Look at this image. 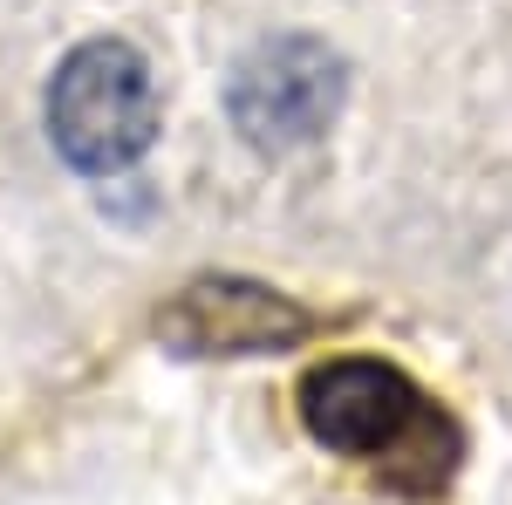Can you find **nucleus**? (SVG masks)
Wrapping results in <instances>:
<instances>
[{"instance_id": "1", "label": "nucleus", "mask_w": 512, "mask_h": 505, "mask_svg": "<svg viewBox=\"0 0 512 505\" xmlns=\"http://www.w3.org/2000/svg\"><path fill=\"white\" fill-rule=\"evenodd\" d=\"M301 417L315 430V444L342 451V458H369L383 465L396 485H417L431 492L451 478V458H458V437L444 417H431V403L396 376L390 362H328L308 376L301 389Z\"/></svg>"}, {"instance_id": "2", "label": "nucleus", "mask_w": 512, "mask_h": 505, "mask_svg": "<svg viewBox=\"0 0 512 505\" xmlns=\"http://www.w3.org/2000/svg\"><path fill=\"white\" fill-rule=\"evenodd\" d=\"M48 137L89 178L130 171L158 137V82L130 41H82L55 69L48 89Z\"/></svg>"}, {"instance_id": "3", "label": "nucleus", "mask_w": 512, "mask_h": 505, "mask_svg": "<svg viewBox=\"0 0 512 505\" xmlns=\"http://www.w3.org/2000/svg\"><path fill=\"white\" fill-rule=\"evenodd\" d=\"M335 110H342V62L321 41H267L233 76V123L260 151H294V144L321 137Z\"/></svg>"}, {"instance_id": "4", "label": "nucleus", "mask_w": 512, "mask_h": 505, "mask_svg": "<svg viewBox=\"0 0 512 505\" xmlns=\"http://www.w3.org/2000/svg\"><path fill=\"white\" fill-rule=\"evenodd\" d=\"M315 321L308 308H294L287 294L260 287V280H192L171 308L158 314L164 349L178 355H274L294 349Z\"/></svg>"}]
</instances>
